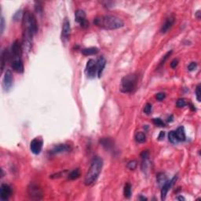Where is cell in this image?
<instances>
[{
    "label": "cell",
    "mask_w": 201,
    "mask_h": 201,
    "mask_svg": "<svg viewBox=\"0 0 201 201\" xmlns=\"http://www.w3.org/2000/svg\"><path fill=\"white\" fill-rule=\"evenodd\" d=\"M176 105L178 107V108H183V107L187 105V102H186V100L184 98H180V99L177 100Z\"/></svg>",
    "instance_id": "83f0119b"
},
{
    "label": "cell",
    "mask_w": 201,
    "mask_h": 201,
    "mask_svg": "<svg viewBox=\"0 0 201 201\" xmlns=\"http://www.w3.org/2000/svg\"><path fill=\"white\" fill-rule=\"evenodd\" d=\"M176 180H177V176L175 175L171 180H168L167 182H165L164 184L163 185L162 189H161V200H164L165 199H166V196H167V194H168V190L171 188V186L173 185Z\"/></svg>",
    "instance_id": "7c38bea8"
},
{
    "label": "cell",
    "mask_w": 201,
    "mask_h": 201,
    "mask_svg": "<svg viewBox=\"0 0 201 201\" xmlns=\"http://www.w3.org/2000/svg\"><path fill=\"white\" fill-rule=\"evenodd\" d=\"M94 24L98 27L107 30L118 29L124 26V23L122 20L112 15L98 16L94 21Z\"/></svg>",
    "instance_id": "6da1fadb"
},
{
    "label": "cell",
    "mask_w": 201,
    "mask_h": 201,
    "mask_svg": "<svg viewBox=\"0 0 201 201\" xmlns=\"http://www.w3.org/2000/svg\"><path fill=\"white\" fill-rule=\"evenodd\" d=\"M28 193L32 200H41L43 196V192L41 187L34 182L31 183L28 187Z\"/></svg>",
    "instance_id": "5b68a950"
},
{
    "label": "cell",
    "mask_w": 201,
    "mask_h": 201,
    "mask_svg": "<svg viewBox=\"0 0 201 201\" xmlns=\"http://www.w3.org/2000/svg\"><path fill=\"white\" fill-rule=\"evenodd\" d=\"M11 67L14 72L17 73H22L24 72V64L21 57L14 58L11 64Z\"/></svg>",
    "instance_id": "5bb4252c"
},
{
    "label": "cell",
    "mask_w": 201,
    "mask_h": 201,
    "mask_svg": "<svg viewBox=\"0 0 201 201\" xmlns=\"http://www.w3.org/2000/svg\"><path fill=\"white\" fill-rule=\"evenodd\" d=\"M152 122L155 125L158 126H164V123L163 122V120L159 118H155L152 120Z\"/></svg>",
    "instance_id": "f546056e"
},
{
    "label": "cell",
    "mask_w": 201,
    "mask_h": 201,
    "mask_svg": "<svg viewBox=\"0 0 201 201\" xmlns=\"http://www.w3.org/2000/svg\"><path fill=\"white\" fill-rule=\"evenodd\" d=\"M171 53H172V50H170V51H168V53L165 54L164 57H163L162 60H161V61H160V62H159V66H161V65H163V64H164L165 62L168 60V58L170 56V54H171Z\"/></svg>",
    "instance_id": "f1b7e54d"
},
{
    "label": "cell",
    "mask_w": 201,
    "mask_h": 201,
    "mask_svg": "<svg viewBox=\"0 0 201 201\" xmlns=\"http://www.w3.org/2000/svg\"><path fill=\"white\" fill-rule=\"evenodd\" d=\"M137 162L135 160H131L130 162H128L127 163V168L130 169V170H134L135 168H137Z\"/></svg>",
    "instance_id": "d6a6232c"
},
{
    "label": "cell",
    "mask_w": 201,
    "mask_h": 201,
    "mask_svg": "<svg viewBox=\"0 0 201 201\" xmlns=\"http://www.w3.org/2000/svg\"><path fill=\"white\" fill-rule=\"evenodd\" d=\"M137 77L135 74H130L124 76L121 81V91L123 93H131L136 87Z\"/></svg>",
    "instance_id": "277c9868"
},
{
    "label": "cell",
    "mask_w": 201,
    "mask_h": 201,
    "mask_svg": "<svg viewBox=\"0 0 201 201\" xmlns=\"http://www.w3.org/2000/svg\"><path fill=\"white\" fill-rule=\"evenodd\" d=\"M148 157H149V152L148 150L143 151L141 153V157L143 159H148Z\"/></svg>",
    "instance_id": "836d02e7"
},
{
    "label": "cell",
    "mask_w": 201,
    "mask_h": 201,
    "mask_svg": "<svg viewBox=\"0 0 201 201\" xmlns=\"http://www.w3.org/2000/svg\"><path fill=\"white\" fill-rule=\"evenodd\" d=\"M81 52L83 55H85V56H90V55L97 54V53L99 52V50H98V48L97 47H89L83 49Z\"/></svg>",
    "instance_id": "ffe728a7"
},
{
    "label": "cell",
    "mask_w": 201,
    "mask_h": 201,
    "mask_svg": "<svg viewBox=\"0 0 201 201\" xmlns=\"http://www.w3.org/2000/svg\"><path fill=\"white\" fill-rule=\"evenodd\" d=\"M13 82H14V77H13L11 70L7 69L5 74H4V77H3V86L4 90L7 91V90L10 89L12 85H13Z\"/></svg>",
    "instance_id": "ba28073f"
},
{
    "label": "cell",
    "mask_w": 201,
    "mask_h": 201,
    "mask_svg": "<svg viewBox=\"0 0 201 201\" xmlns=\"http://www.w3.org/2000/svg\"><path fill=\"white\" fill-rule=\"evenodd\" d=\"M75 20L76 22L80 25L82 28H87L89 27V22L87 21L86 13L81 9H79L75 12Z\"/></svg>",
    "instance_id": "8992f818"
},
{
    "label": "cell",
    "mask_w": 201,
    "mask_h": 201,
    "mask_svg": "<svg viewBox=\"0 0 201 201\" xmlns=\"http://www.w3.org/2000/svg\"><path fill=\"white\" fill-rule=\"evenodd\" d=\"M139 200H147V198H145V197H143V196H140Z\"/></svg>",
    "instance_id": "7bdbcfd3"
},
{
    "label": "cell",
    "mask_w": 201,
    "mask_h": 201,
    "mask_svg": "<svg viewBox=\"0 0 201 201\" xmlns=\"http://www.w3.org/2000/svg\"><path fill=\"white\" fill-rule=\"evenodd\" d=\"M168 138H169V141H170V142L174 144V145H176V144H178L179 142L178 139V137L176 136L175 131H171L169 132Z\"/></svg>",
    "instance_id": "d4e9b609"
},
{
    "label": "cell",
    "mask_w": 201,
    "mask_h": 201,
    "mask_svg": "<svg viewBox=\"0 0 201 201\" xmlns=\"http://www.w3.org/2000/svg\"><path fill=\"white\" fill-rule=\"evenodd\" d=\"M102 167H103L102 159L98 157H94L91 162V164H90L89 170L87 171V174L85 176L84 183L86 185H87V186L91 185L97 181L98 176L101 171Z\"/></svg>",
    "instance_id": "7a4b0ae2"
},
{
    "label": "cell",
    "mask_w": 201,
    "mask_h": 201,
    "mask_svg": "<svg viewBox=\"0 0 201 201\" xmlns=\"http://www.w3.org/2000/svg\"><path fill=\"white\" fill-rule=\"evenodd\" d=\"M164 136H165V133L163 131H160V133H159V136H158V138H159V140H163V138H164Z\"/></svg>",
    "instance_id": "f35d334b"
},
{
    "label": "cell",
    "mask_w": 201,
    "mask_h": 201,
    "mask_svg": "<svg viewBox=\"0 0 201 201\" xmlns=\"http://www.w3.org/2000/svg\"><path fill=\"white\" fill-rule=\"evenodd\" d=\"M23 28H24V34L26 36L33 37L35 34L38 31V24L36 17L33 14L29 11L25 13L23 18Z\"/></svg>",
    "instance_id": "3957f363"
},
{
    "label": "cell",
    "mask_w": 201,
    "mask_h": 201,
    "mask_svg": "<svg viewBox=\"0 0 201 201\" xmlns=\"http://www.w3.org/2000/svg\"><path fill=\"white\" fill-rule=\"evenodd\" d=\"M4 28H5V21H4V18L2 17H1V23H0V31H1V34L3 33Z\"/></svg>",
    "instance_id": "8d00e7d4"
},
{
    "label": "cell",
    "mask_w": 201,
    "mask_h": 201,
    "mask_svg": "<svg viewBox=\"0 0 201 201\" xmlns=\"http://www.w3.org/2000/svg\"><path fill=\"white\" fill-rule=\"evenodd\" d=\"M177 200H185V199L184 197H182V196H179V197L177 198Z\"/></svg>",
    "instance_id": "b9f144b4"
},
{
    "label": "cell",
    "mask_w": 201,
    "mask_h": 201,
    "mask_svg": "<svg viewBox=\"0 0 201 201\" xmlns=\"http://www.w3.org/2000/svg\"><path fill=\"white\" fill-rule=\"evenodd\" d=\"M157 180L159 185H163L165 182L168 181V178H167V176L165 175L163 173H159L157 174Z\"/></svg>",
    "instance_id": "484cf974"
},
{
    "label": "cell",
    "mask_w": 201,
    "mask_h": 201,
    "mask_svg": "<svg viewBox=\"0 0 201 201\" xmlns=\"http://www.w3.org/2000/svg\"><path fill=\"white\" fill-rule=\"evenodd\" d=\"M24 15H25V14L23 13L22 10H19V11L15 13L14 17H13V20L15 21H19L24 18Z\"/></svg>",
    "instance_id": "4316f807"
},
{
    "label": "cell",
    "mask_w": 201,
    "mask_h": 201,
    "mask_svg": "<svg viewBox=\"0 0 201 201\" xmlns=\"http://www.w3.org/2000/svg\"><path fill=\"white\" fill-rule=\"evenodd\" d=\"M100 144L106 150H110L113 148V142L112 139H110L109 137H105L100 140Z\"/></svg>",
    "instance_id": "ac0fdd59"
},
{
    "label": "cell",
    "mask_w": 201,
    "mask_h": 201,
    "mask_svg": "<svg viewBox=\"0 0 201 201\" xmlns=\"http://www.w3.org/2000/svg\"><path fill=\"white\" fill-rule=\"evenodd\" d=\"M196 66H197L196 62H191V63L188 65V70H189V71H193L194 69H196Z\"/></svg>",
    "instance_id": "e575fe53"
},
{
    "label": "cell",
    "mask_w": 201,
    "mask_h": 201,
    "mask_svg": "<svg viewBox=\"0 0 201 201\" xmlns=\"http://www.w3.org/2000/svg\"><path fill=\"white\" fill-rule=\"evenodd\" d=\"M86 72L87 75L90 78H94L95 75H98V68H97V62L94 59H90L87 62L86 67Z\"/></svg>",
    "instance_id": "52a82bcc"
},
{
    "label": "cell",
    "mask_w": 201,
    "mask_h": 201,
    "mask_svg": "<svg viewBox=\"0 0 201 201\" xmlns=\"http://www.w3.org/2000/svg\"><path fill=\"white\" fill-rule=\"evenodd\" d=\"M70 34H71V25H70L69 21L68 18H65L63 22L62 31V40L65 42L69 39Z\"/></svg>",
    "instance_id": "30bf717a"
},
{
    "label": "cell",
    "mask_w": 201,
    "mask_h": 201,
    "mask_svg": "<svg viewBox=\"0 0 201 201\" xmlns=\"http://www.w3.org/2000/svg\"><path fill=\"white\" fill-rule=\"evenodd\" d=\"M174 21H175V18L174 16H170L169 17H168L161 27V29H160L161 33H166L167 31H168V30L170 29L171 27L173 26Z\"/></svg>",
    "instance_id": "9a60e30c"
},
{
    "label": "cell",
    "mask_w": 201,
    "mask_h": 201,
    "mask_svg": "<svg viewBox=\"0 0 201 201\" xmlns=\"http://www.w3.org/2000/svg\"><path fill=\"white\" fill-rule=\"evenodd\" d=\"M22 46L20 44L18 40L14 41V42L12 44L11 46V53L12 57L14 58H19L21 56L22 53Z\"/></svg>",
    "instance_id": "4fadbf2b"
},
{
    "label": "cell",
    "mask_w": 201,
    "mask_h": 201,
    "mask_svg": "<svg viewBox=\"0 0 201 201\" xmlns=\"http://www.w3.org/2000/svg\"><path fill=\"white\" fill-rule=\"evenodd\" d=\"M97 68H98V76L100 78L101 76V74L103 72V70L105 67L106 64V60L104 57H98V61H97Z\"/></svg>",
    "instance_id": "e0dca14e"
},
{
    "label": "cell",
    "mask_w": 201,
    "mask_h": 201,
    "mask_svg": "<svg viewBox=\"0 0 201 201\" xmlns=\"http://www.w3.org/2000/svg\"><path fill=\"white\" fill-rule=\"evenodd\" d=\"M131 185L130 183H126L124 185V189H123V194H124V196L126 198L129 199L131 196Z\"/></svg>",
    "instance_id": "7402d4cb"
},
{
    "label": "cell",
    "mask_w": 201,
    "mask_h": 201,
    "mask_svg": "<svg viewBox=\"0 0 201 201\" xmlns=\"http://www.w3.org/2000/svg\"><path fill=\"white\" fill-rule=\"evenodd\" d=\"M178 64V59H174L172 62H170V67L172 68H175Z\"/></svg>",
    "instance_id": "74e56055"
},
{
    "label": "cell",
    "mask_w": 201,
    "mask_h": 201,
    "mask_svg": "<svg viewBox=\"0 0 201 201\" xmlns=\"http://www.w3.org/2000/svg\"><path fill=\"white\" fill-rule=\"evenodd\" d=\"M176 136L178 137L179 142H184L185 141L186 136H185V132L184 126H179L178 128L177 129V131H175Z\"/></svg>",
    "instance_id": "d6986e66"
},
{
    "label": "cell",
    "mask_w": 201,
    "mask_h": 201,
    "mask_svg": "<svg viewBox=\"0 0 201 201\" xmlns=\"http://www.w3.org/2000/svg\"><path fill=\"white\" fill-rule=\"evenodd\" d=\"M80 177V171H79V169L76 168V169H74L73 170H72L69 174H68V179L69 180H75V179L79 178Z\"/></svg>",
    "instance_id": "44dd1931"
},
{
    "label": "cell",
    "mask_w": 201,
    "mask_h": 201,
    "mask_svg": "<svg viewBox=\"0 0 201 201\" xmlns=\"http://www.w3.org/2000/svg\"><path fill=\"white\" fill-rule=\"evenodd\" d=\"M165 97H166V94H165L164 93H158V94H157V95H156V98H157V99L158 100H163L165 98Z\"/></svg>",
    "instance_id": "d590c367"
},
{
    "label": "cell",
    "mask_w": 201,
    "mask_h": 201,
    "mask_svg": "<svg viewBox=\"0 0 201 201\" xmlns=\"http://www.w3.org/2000/svg\"><path fill=\"white\" fill-rule=\"evenodd\" d=\"M9 56H10V55H9L8 51L6 50H4L3 52H2V57H1V63H2L1 69H2V72H3V69H4V65L6 64V61L8 60Z\"/></svg>",
    "instance_id": "603a6c76"
},
{
    "label": "cell",
    "mask_w": 201,
    "mask_h": 201,
    "mask_svg": "<svg viewBox=\"0 0 201 201\" xmlns=\"http://www.w3.org/2000/svg\"><path fill=\"white\" fill-rule=\"evenodd\" d=\"M135 140L136 142L138 143H144L146 141V136H145V133L143 132H137V134H135Z\"/></svg>",
    "instance_id": "cb8c5ba5"
},
{
    "label": "cell",
    "mask_w": 201,
    "mask_h": 201,
    "mask_svg": "<svg viewBox=\"0 0 201 201\" xmlns=\"http://www.w3.org/2000/svg\"><path fill=\"white\" fill-rule=\"evenodd\" d=\"M70 150V147L68 145H65V144H59V145L54 146L53 149L51 150V153L52 154H58L62 153L64 152H68Z\"/></svg>",
    "instance_id": "2e32d148"
},
{
    "label": "cell",
    "mask_w": 201,
    "mask_h": 201,
    "mask_svg": "<svg viewBox=\"0 0 201 201\" xmlns=\"http://www.w3.org/2000/svg\"><path fill=\"white\" fill-rule=\"evenodd\" d=\"M196 99L198 101H200L201 100V90H200V84H199L198 86L196 87Z\"/></svg>",
    "instance_id": "4dcf8cb0"
},
{
    "label": "cell",
    "mask_w": 201,
    "mask_h": 201,
    "mask_svg": "<svg viewBox=\"0 0 201 201\" xmlns=\"http://www.w3.org/2000/svg\"><path fill=\"white\" fill-rule=\"evenodd\" d=\"M200 10H198V11L196 12V17H197L198 19H200Z\"/></svg>",
    "instance_id": "60d3db41"
},
{
    "label": "cell",
    "mask_w": 201,
    "mask_h": 201,
    "mask_svg": "<svg viewBox=\"0 0 201 201\" xmlns=\"http://www.w3.org/2000/svg\"><path fill=\"white\" fill-rule=\"evenodd\" d=\"M152 112V105L150 103H147L144 107V112L146 115H149Z\"/></svg>",
    "instance_id": "1f68e13d"
},
{
    "label": "cell",
    "mask_w": 201,
    "mask_h": 201,
    "mask_svg": "<svg viewBox=\"0 0 201 201\" xmlns=\"http://www.w3.org/2000/svg\"><path fill=\"white\" fill-rule=\"evenodd\" d=\"M42 148V140L40 138H35L31 142L30 144V149L31 152L35 155H38L41 152Z\"/></svg>",
    "instance_id": "9c48e42d"
},
{
    "label": "cell",
    "mask_w": 201,
    "mask_h": 201,
    "mask_svg": "<svg viewBox=\"0 0 201 201\" xmlns=\"http://www.w3.org/2000/svg\"><path fill=\"white\" fill-rule=\"evenodd\" d=\"M12 189L9 185L2 184L0 187V197L3 201L7 200L11 196Z\"/></svg>",
    "instance_id": "8fae6325"
},
{
    "label": "cell",
    "mask_w": 201,
    "mask_h": 201,
    "mask_svg": "<svg viewBox=\"0 0 201 201\" xmlns=\"http://www.w3.org/2000/svg\"><path fill=\"white\" fill-rule=\"evenodd\" d=\"M172 121H173V116H170V117H168V122L169 123V122H172Z\"/></svg>",
    "instance_id": "ab89813d"
}]
</instances>
